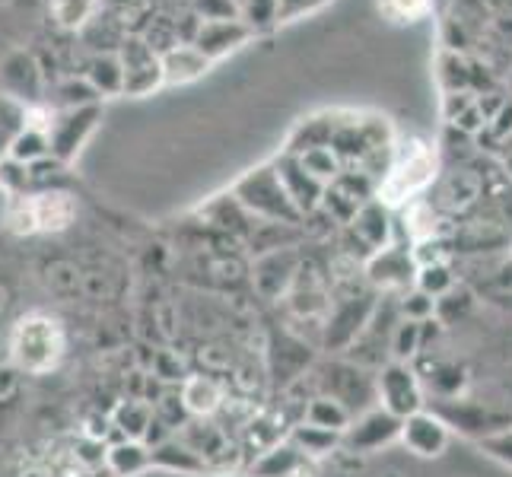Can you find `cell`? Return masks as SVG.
I'll return each mask as SVG.
<instances>
[{"mask_svg": "<svg viewBox=\"0 0 512 477\" xmlns=\"http://www.w3.org/2000/svg\"><path fill=\"white\" fill-rule=\"evenodd\" d=\"M67 350V334L64 325L55 315L48 312H29L10 331V357L16 363V369L32 376L51 373Z\"/></svg>", "mask_w": 512, "mask_h": 477, "instance_id": "obj_1", "label": "cell"}, {"mask_svg": "<svg viewBox=\"0 0 512 477\" xmlns=\"http://www.w3.org/2000/svg\"><path fill=\"white\" fill-rule=\"evenodd\" d=\"M77 217V204L67 191H39L16 194L7 210V226L16 236L35 233H61Z\"/></svg>", "mask_w": 512, "mask_h": 477, "instance_id": "obj_2", "label": "cell"}, {"mask_svg": "<svg viewBox=\"0 0 512 477\" xmlns=\"http://www.w3.org/2000/svg\"><path fill=\"white\" fill-rule=\"evenodd\" d=\"M433 175H436V153L423 140H411L401 150L392 172L385 175V182L379 185V201L388 207H401L417 191L427 188L433 182Z\"/></svg>", "mask_w": 512, "mask_h": 477, "instance_id": "obj_3", "label": "cell"}, {"mask_svg": "<svg viewBox=\"0 0 512 477\" xmlns=\"http://www.w3.org/2000/svg\"><path fill=\"white\" fill-rule=\"evenodd\" d=\"M401 436V417L388 414L385 408L366 411L363 417L350 420V427L341 433V446L353 455H369Z\"/></svg>", "mask_w": 512, "mask_h": 477, "instance_id": "obj_4", "label": "cell"}, {"mask_svg": "<svg viewBox=\"0 0 512 477\" xmlns=\"http://www.w3.org/2000/svg\"><path fill=\"white\" fill-rule=\"evenodd\" d=\"M379 398H382V408L395 417H411L414 411L423 408V392H420V382L414 376V369L408 363H388L382 373H379Z\"/></svg>", "mask_w": 512, "mask_h": 477, "instance_id": "obj_5", "label": "cell"}, {"mask_svg": "<svg viewBox=\"0 0 512 477\" xmlns=\"http://www.w3.org/2000/svg\"><path fill=\"white\" fill-rule=\"evenodd\" d=\"M398 439H404V446H408L414 455L436 458V455H443L446 446H449V430H446L443 417L420 408L411 417L401 420V436Z\"/></svg>", "mask_w": 512, "mask_h": 477, "instance_id": "obj_6", "label": "cell"}, {"mask_svg": "<svg viewBox=\"0 0 512 477\" xmlns=\"http://www.w3.org/2000/svg\"><path fill=\"white\" fill-rule=\"evenodd\" d=\"M179 401L188 417L210 420L217 417L226 401V385L210 373H188L179 385Z\"/></svg>", "mask_w": 512, "mask_h": 477, "instance_id": "obj_7", "label": "cell"}, {"mask_svg": "<svg viewBox=\"0 0 512 477\" xmlns=\"http://www.w3.org/2000/svg\"><path fill=\"white\" fill-rule=\"evenodd\" d=\"M309 465H312L309 458L299 452L290 439H284V443H277L274 449L252 458L245 468H249L252 477H299L309 471Z\"/></svg>", "mask_w": 512, "mask_h": 477, "instance_id": "obj_8", "label": "cell"}, {"mask_svg": "<svg viewBox=\"0 0 512 477\" xmlns=\"http://www.w3.org/2000/svg\"><path fill=\"white\" fill-rule=\"evenodd\" d=\"M105 471L112 477H137L150 471V446L140 439H115L105 446Z\"/></svg>", "mask_w": 512, "mask_h": 477, "instance_id": "obj_9", "label": "cell"}, {"mask_svg": "<svg viewBox=\"0 0 512 477\" xmlns=\"http://www.w3.org/2000/svg\"><path fill=\"white\" fill-rule=\"evenodd\" d=\"M109 423H112V433L118 439H140V443H144V436L153 423V404L147 398L118 401V408L112 411Z\"/></svg>", "mask_w": 512, "mask_h": 477, "instance_id": "obj_10", "label": "cell"}, {"mask_svg": "<svg viewBox=\"0 0 512 477\" xmlns=\"http://www.w3.org/2000/svg\"><path fill=\"white\" fill-rule=\"evenodd\" d=\"M150 468H163V471H179V474H210L204 458L188 449L179 436L166 439V443L150 449Z\"/></svg>", "mask_w": 512, "mask_h": 477, "instance_id": "obj_11", "label": "cell"}, {"mask_svg": "<svg viewBox=\"0 0 512 477\" xmlns=\"http://www.w3.org/2000/svg\"><path fill=\"white\" fill-rule=\"evenodd\" d=\"M290 443L303 452L309 462L312 458H325V455H334L341 449V433H331V430H322V427H312L306 420H296L290 427Z\"/></svg>", "mask_w": 512, "mask_h": 477, "instance_id": "obj_12", "label": "cell"}, {"mask_svg": "<svg viewBox=\"0 0 512 477\" xmlns=\"http://www.w3.org/2000/svg\"><path fill=\"white\" fill-rule=\"evenodd\" d=\"M299 420L312 423V427L331 430V433H344L350 427V420H353V411L347 408V404H341L338 398H331V395H315L303 408V417H299Z\"/></svg>", "mask_w": 512, "mask_h": 477, "instance_id": "obj_13", "label": "cell"}, {"mask_svg": "<svg viewBox=\"0 0 512 477\" xmlns=\"http://www.w3.org/2000/svg\"><path fill=\"white\" fill-rule=\"evenodd\" d=\"M369 277L382 287H404L411 277V261L398 252H382L379 258H373V264H369Z\"/></svg>", "mask_w": 512, "mask_h": 477, "instance_id": "obj_14", "label": "cell"}, {"mask_svg": "<svg viewBox=\"0 0 512 477\" xmlns=\"http://www.w3.org/2000/svg\"><path fill=\"white\" fill-rule=\"evenodd\" d=\"M207 67V58L201 55V51H172V55L163 61V77L169 83H185V80H194L198 74H204Z\"/></svg>", "mask_w": 512, "mask_h": 477, "instance_id": "obj_15", "label": "cell"}, {"mask_svg": "<svg viewBox=\"0 0 512 477\" xmlns=\"http://www.w3.org/2000/svg\"><path fill=\"white\" fill-rule=\"evenodd\" d=\"M449 287H452V274L446 271V264H427V268H420V274H417V290L423 296L436 299V296L449 293Z\"/></svg>", "mask_w": 512, "mask_h": 477, "instance_id": "obj_16", "label": "cell"}, {"mask_svg": "<svg viewBox=\"0 0 512 477\" xmlns=\"http://www.w3.org/2000/svg\"><path fill=\"white\" fill-rule=\"evenodd\" d=\"M185 366L179 360V353L172 350H156L153 353V379L156 382H166V385H182L185 379Z\"/></svg>", "mask_w": 512, "mask_h": 477, "instance_id": "obj_17", "label": "cell"}, {"mask_svg": "<svg viewBox=\"0 0 512 477\" xmlns=\"http://www.w3.org/2000/svg\"><path fill=\"white\" fill-rule=\"evenodd\" d=\"M93 4H96V0H55V4H51V10H55L61 26L74 29V26H80L86 16L93 13Z\"/></svg>", "mask_w": 512, "mask_h": 477, "instance_id": "obj_18", "label": "cell"}, {"mask_svg": "<svg viewBox=\"0 0 512 477\" xmlns=\"http://www.w3.org/2000/svg\"><path fill=\"white\" fill-rule=\"evenodd\" d=\"M385 16H392L398 23H411L417 16L427 13V0H379Z\"/></svg>", "mask_w": 512, "mask_h": 477, "instance_id": "obj_19", "label": "cell"}, {"mask_svg": "<svg viewBox=\"0 0 512 477\" xmlns=\"http://www.w3.org/2000/svg\"><path fill=\"white\" fill-rule=\"evenodd\" d=\"M408 233L414 239H427L433 236V207L430 204H411L408 207Z\"/></svg>", "mask_w": 512, "mask_h": 477, "instance_id": "obj_20", "label": "cell"}, {"mask_svg": "<svg viewBox=\"0 0 512 477\" xmlns=\"http://www.w3.org/2000/svg\"><path fill=\"white\" fill-rule=\"evenodd\" d=\"M48 140H45V134H35V131H26L20 140L13 144V156L20 159V163H32V159H39L48 147Z\"/></svg>", "mask_w": 512, "mask_h": 477, "instance_id": "obj_21", "label": "cell"}, {"mask_svg": "<svg viewBox=\"0 0 512 477\" xmlns=\"http://www.w3.org/2000/svg\"><path fill=\"white\" fill-rule=\"evenodd\" d=\"M420 347V322H404L398 328V338H395V353H398V360H411L414 353Z\"/></svg>", "mask_w": 512, "mask_h": 477, "instance_id": "obj_22", "label": "cell"}, {"mask_svg": "<svg viewBox=\"0 0 512 477\" xmlns=\"http://www.w3.org/2000/svg\"><path fill=\"white\" fill-rule=\"evenodd\" d=\"M404 315L411 318V322H423L427 315H433V299L430 296H423L420 290L411 293V296H404V303H401Z\"/></svg>", "mask_w": 512, "mask_h": 477, "instance_id": "obj_23", "label": "cell"}, {"mask_svg": "<svg viewBox=\"0 0 512 477\" xmlns=\"http://www.w3.org/2000/svg\"><path fill=\"white\" fill-rule=\"evenodd\" d=\"M484 449H487L493 458H500V462L512 465V430H509V433H500V436L484 439Z\"/></svg>", "mask_w": 512, "mask_h": 477, "instance_id": "obj_24", "label": "cell"}, {"mask_svg": "<svg viewBox=\"0 0 512 477\" xmlns=\"http://www.w3.org/2000/svg\"><path fill=\"white\" fill-rule=\"evenodd\" d=\"M388 477H398V474H388Z\"/></svg>", "mask_w": 512, "mask_h": 477, "instance_id": "obj_25", "label": "cell"}]
</instances>
